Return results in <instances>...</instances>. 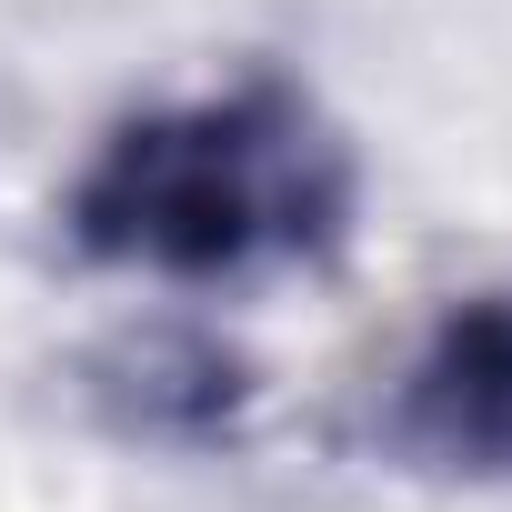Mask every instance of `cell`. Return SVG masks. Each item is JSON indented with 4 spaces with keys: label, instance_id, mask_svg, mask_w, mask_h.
<instances>
[{
    "label": "cell",
    "instance_id": "6da1fadb",
    "mask_svg": "<svg viewBox=\"0 0 512 512\" xmlns=\"http://www.w3.org/2000/svg\"><path fill=\"white\" fill-rule=\"evenodd\" d=\"M332 211H342V161L292 101H201V111L131 121L91 161L71 231L101 262L201 282V272L262 262V251L322 241Z\"/></svg>",
    "mask_w": 512,
    "mask_h": 512
},
{
    "label": "cell",
    "instance_id": "7a4b0ae2",
    "mask_svg": "<svg viewBox=\"0 0 512 512\" xmlns=\"http://www.w3.org/2000/svg\"><path fill=\"white\" fill-rule=\"evenodd\" d=\"M392 442L422 472H512V292H482L432 322L392 392Z\"/></svg>",
    "mask_w": 512,
    "mask_h": 512
}]
</instances>
